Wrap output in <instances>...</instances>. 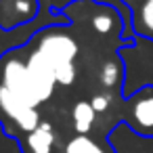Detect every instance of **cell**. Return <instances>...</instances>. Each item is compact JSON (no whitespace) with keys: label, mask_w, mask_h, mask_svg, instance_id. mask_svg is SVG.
Masks as SVG:
<instances>
[{"label":"cell","mask_w":153,"mask_h":153,"mask_svg":"<svg viewBox=\"0 0 153 153\" xmlns=\"http://www.w3.org/2000/svg\"><path fill=\"white\" fill-rule=\"evenodd\" d=\"M34 51L40 53L57 76V84L71 86L78 78L76 57L80 46L76 38L61 25H48L34 34Z\"/></svg>","instance_id":"cell-1"},{"label":"cell","mask_w":153,"mask_h":153,"mask_svg":"<svg viewBox=\"0 0 153 153\" xmlns=\"http://www.w3.org/2000/svg\"><path fill=\"white\" fill-rule=\"evenodd\" d=\"M0 84L7 86L9 90H13L23 101H27L32 107H38L42 103L40 97H38V90L34 86V80L30 76L27 63L21 61L15 55V51L7 53L0 59Z\"/></svg>","instance_id":"cell-2"},{"label":"cell","mask_w":153,"mask_h":153,"mask_svg":"<svg viewBox=\"0 0 153 153\" xmlns=\"http://www.w3.org/2000/svg\"><path fill=\"white\" fill-rule=\"evenodd\" d=\"M9 122L21 134H30L40 126L42 120H40L38 107H32L27 101H23L13 90L0 84V124L7 128Z\"/></svg>","instance_id":"cell-3"},{"label":"cell","mask_w":153,"mask_h":153,"mask_svg":"<svg viewBox=\"0 0 153 153\" xmlns=\"http://www.w3.org/2000/svg\"><path fill=\"white\" fill-rule=\"evenodd\" d=\"M126 122L138 136L153 138V86L136 90L126 99Z\"/></svg>","instance_id":"cell-4"},{"label":"cell","mask_w":153,"mask_h":153,"mask_svg":"<svg viewBox=\"0 0 153 153\" xmlns=\"http://www.w3.org/2000/svg\"><path fill=\"white\" fill-rule=\"evenodd\" d=\"M40 4V0H0V27L17 30L36 23Z\"/></svg>","instance_id":"cell-5"},{"label":"cell","mask_w":153,"mask_h":153,"mask_svg":"<svg viewBox=\"0 0 153 153\" xmlns=\"http://www.w3.org/2000/svg\"><path fill=\"white\" fill-rule=\"evenodd\" d=\"M90 7V15H88V21L92 25V30L101 36H111L120 23L124 21L126 25V17L120 9L111 7V4H105V2H94V0H90L88 2Z\"/></svg>","instance_id":"cell-6"},{"label":"cell","mask_w":153,"mask_h":153,"mask_svg":"<svg viewBox=\"0 0 153 153\" xmlns=\"http://www.w3.org/2000/svg\"><path fill=\"white\" fill-rule=\"evenodd\" d=\"M61 153H117V151L113 149L111 143L107 145V143L92 138L88 134H76L63 145Z\"/></svg>","instance_id":"cell-7"},{"label":"cell","mask_w":153,"mask_h":153,"mask_svg":"<svg viewBox=\"0 0 153 153\" xmlns=\"http://www.w3.org/2000/svg\"><path fill=\"white\" fill-rule=\"evenodd\" d=\"M55 140H57V136L48 122H40V126L36 130L25 134V145H27L30 153H53Z\"/></svg>","instance_id":"cell-8"},{"label":"cell","mask_w":153,"mask_h":153,"mask_svg":"<svg viewBox=\"0 0 153 153\" xmlns=\"http://www.w3.org/2000/svg\"><path fill=\"white\" fill-rule=\"evenodd\" d=\"M97 122V111L90 101H78L71 109V124L76 134H88L94 128Z\"/></svg>","instance_id":"cell-9"},{"label":"cell","mask_w":153,"mask_h":153,"mask_svg":"<svg viewBox=\"0 0 153 153\" xmlns=\"http://www.w3.org/2000/svg\"><path fill=\"white\" fill-rule=\"evenodd\" d=\"M132 32L134 36L153 40V0H145L136 9L134 19H132Z\"/></svg>","instance_id":"cell-10"},{"label":"cell","mask_w":153,"mask_h":153,"mask_svg":"<svg viewBox=\"0 0 153 153\" xmlns=\"http://www.w3.org/2000/svg\"><path fill=\"white\" fill-rule=\"evenodd\" d=\"M122 59H109L101 65L99 69V82L101 86L105 88H115L120 84H124V76H126V69H122Z\"/></svg>","instance_id":"cell-11"},{"label":"cell","mask_w":153,"mask_h":153,"mask_svg":"<svg viewBox=\"0 0 153 153\" xmlns=\"http://www.w3.org/2000/svg\"><path fill=\"white\" fill-rule=\"evenodd\" d=\"M74 0H48L46 2V9H65V4H71ZM76 2H80V0H76ZM94 2H105V4H111V7H117L122 13H124V17H126V25H124V34H122V38H134V34H132V23H130V15H128V11L124 9V7H120V0H94Z\"/></svg>","instance_id":"cell-12"},{"label":"cell","mask_w":153,"mask_h":153,"mask_svg":"<svg viewBox=\"0 0 153 153\" xmlns=\"http://www.w3.org/2000/svg\"><path fill=\"white\" fill-rule=\"evenodd\" d=\"M90 103H92V107H94L97 113H105V111L111 107V97H109L107 92H97V94L90 99Z\"/></svg>","instance_id":"cell-13"}]
</instances>
